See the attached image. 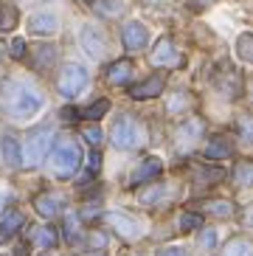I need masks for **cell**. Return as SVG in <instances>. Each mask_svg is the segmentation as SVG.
Wrapping results in <instances>:
<instances>
[{"label": "cell", "instance_id": "cell-39", "mask_svg": "<svg viewBox=\"0 0 253 256\" xmlns=\"http://www.w3.org/2000/svg\"><path fill=\"white\" fill-rule=\"evenodd\" d=\"M211 3H216V0H194V6H211Z\"/></svg>", "mask_w": 253, "mask_h": 256}, {"label": "cell", "instance_id": "cell-23", "mask_svg": "<svg viewBox=\"0 0 253 256\" xmlns=\"http://www.w3.org/2000/svg\"><path fill=\"white\" fill-rule=\"evenodd\" d=\"M107 110H110V102H107V98H98L96 104H90L88 110H82V113H79V116H84V118H88V121H98V118H102V116L107 113Z\"/></svg>", "mask_w": 253, "mask_h": 256}, {"label": "cell", "instance_id": "cell-28", "mask_svg": "<svg viewBox=\"0 0 253 256\" xmlns=\"http://www.w3.org/2000/svg\"><path fill=\"white\" fill-rule=\"evenodd\" d=\"M222 256H250V245L245 240H234L228 248L222 250Z\"/></svg>", "mask_w": 253, "mask_h": 256}, {"label": "cell", "instance_id": "cell-6", "mask_svg": "<svg viewBox=\"0 0 253 256\" xmlns=\"http://www.w3.org/2000/svg\"><path fill=\"white\" fill-rule=\"evenodd\" d=\"M180 62H183V60H180L174 42H172L169 37L158 40L155 51H152V65H155V68H178Z\"/></svg>", "mask_w": 253, "mask_h": 256}, {"label": "cell", "instance_id": "cell-31", "mask_svg": "<svg viewBox=\"0 0 253 256\" xmlns=\"http://www.w3.org/2000/svg\"><path fill=\"white\" fill-rule=\"evenodd\" d=\"M250 172H253L250 164H239L236 166V183L239 186H248V183H250Z\"/></svg>", "mask_w": 253, "mask_h": 256}, {"label": "cell", "instance_id": "cell-2", "mask_svg": "<svg viewBox=\"0 0 253 256\" xmlns=\"http://www.w3.org/2000/svg\"><path fill=\"white\" fill-rule=\"evenodd\" d=\"M8 110H12V116H17V118H28V116H34L40 110V104H42V98H40L37 90H31L28 84H8Z\"/></svg>", "mask_w": 253, "mask_h": 256}, {"label": "cell", "instance_id": "cell-3", "mask_svg": "<svg viewBox=\"0 0 253 256\" xmlns=\"http://www.w3.org/2000/svg\"><path fill=\"white\" fill-rule=\"evenodd\" d=\"M48 150H51V130H48V127L31 130V132H28V141H26V150L20 152V155H22V164L40 166V164H42V158L48 155Z\"/></svg>", "mask_w": 253, "mask_h": 256}, {"label": "cell", "instance_id": "cell-32", "mask_svg": "<svg viewBox=\"0 0 253 256\" xmlns=\"http://www.w3.org/2000/svg\"><path fill=\"white\" fill-rule=\"evenodd\" d=\"M82 136H84V141H90L93 146H98V144H102V138H104L98 127H84V132H82Z\"/></svg>", "mask_w": 253, "mask_h": 256}, {"label": "cell", "instance_id": "cell-4", "mask_svg": "<svg viewBox=\"0 0 253 256\" xmlns=\"http://www.w3.org/2000/svg\"><path fill=\"white\" fill-rule=\"evenodd\" d=\"M144 138H146V132H144V127L132 118V116H124V118L112 127V144H116L118 150H132V146L144 144Z\"/></svg>", "mask_w": 253, "mask_h": 256}, {"label": "cell", "instance_id": "cell-13", "mask_svg": "<svg viewBox=\"0 0 253 256\" xmlns=\"http://www.w3.org/2000/svg\"><path fill=\"white\" fill-rule=\"evenodd\" d=\"M54 62H56V48L54 46H37L34 51H31V65L37 70H51Z\"/></svg>", "mask_w": 253, "mask_h": 256}, {"label": "cell", "instance_id": "cell-17", "mask_svg": "<svg viewBox=\"0 0 253 256\" xmlns=\"http://www.w3.org/2000/svg\"><path fill=\"white\" fill-rule=\"evenodd\" d=\"M31 242H34V245H40V248H54V245H56V242H60V236H56V231H54L51 226H37V228H31Z\"/></svg>", "mask_w": 253, "mask_h": 256}, {"label": "cell", "instance_id": "cell-8", "mask_svg": "<svg viewBox=\"0 0 253 256\" xmlns=\"http://www.w3.org/2000/svg\"><path fill=\"white\" fill-rule=\"evenodd\" d=\"M121 40H124L126 51H141V48H146L149 31H146V26H141V23H126L124 31H121Z\"/></svg>", "mask_w": 253, "mask_h": 256}, {"label": "cell", "instance_id": "cell-10", "mask_svg": "<svg viewBox=\"0 0 253 256\" xmlns=\"http://www.w3.org/2000/svg\"><path fill=\"white\" fill-rule=\"evenodd\" d=\"M60 208H62V200L56 194H51V192H45V194L34 197V211H37L40 217H45V220L56 217V214H60Z\"/></svg>", "mask_w": 253, "mask_h": 256}, {"label": "cell", "instance_id": "cell-22", "mask_svg": "<svg viewBox=\"0 0 253 256\" xmlns=\"http://www.w3.org/2000/svg\"><path fill=\"white\" fill-rule=\"evenodd\" d=\"M206 211H211L216 217H228V214L236 211V206H234L231 200H206Z\"/></svg>", "mask_w": 253, "mask_h": 256}, {"label": "cell", "instance_id": "cell-37", "mask_svg": "<svg viewBox=\"0 0 253 256\" xmlns=\"http://www.w3.org/2000/svg\"><path fill=\"white\" fill-rule=\"evenodd\" d=\"M62 118H65L68 124H70V121L79 118V110H74V107H65V110H62Z\"/></svg>", "mask_w": 253, "mask_h": 256}, {"label": "cell", "instance_id": "cell-38", "mask_svg": "<svg viewBox=\"0 0 253 256\" xmlns=\"http://www.w3.org/2000/svg\"><path fill=\"white\" fill-rule=\"evenodd\" d=\"M158 256H188V254H186L183 248H164Z\"/></svg>", "mask_w": 253, "mask_h": 256}, {"label": "cell", "instance_id": "cell-7", "mask_svg": "<svg viewBox=\"0 0 253 256\" xmlns=\"http://www.w3.org/2000/svg\"><path fill=\"white\" fill-rule=\"evenodd\" d=\"M110 222L112 228L124 236V240H135V236H141L144 234V226L138 222L135 217H130V214H124V211H116V214H110Z\"/></svg>", "mask_w": 253, "mask_h": 256}, {"label": "cell", "instance_id": "cell-12", "mask_svg": "<svg viewBox=\"0 0 253 256\" xmlns=\"http://www.w3.org/2000/svg\"><path fill=\"white\" fill-rule=\"evenodd\" d=\"M56 28H60V20L54 14H34L28 20V31L37 34V37H48V34H54Z\"/></svg>", "mask_w": 253, "mask_h": 256}, {"label": "cell", "instance_id": "cell-1", "mask_svg": "<svg viewBox=\"0 0 253 256\" xmlns=\"http://www.w3.org/2000/svg\"><path fill=\"white\" fill-rule=\"evenodd\" d=\"M79 164H82V150L74 138H60L54 144V152H51V166H54V174L68 180L79 172Z\"/></svg>", "mask_w": 253, "mask_h": 256}, {"label": "cell", "instance_id": "cell-25", "mask_svg": "<svg viewBox=\"0 0 253 256\" xmlns=\"http://www.w3.org/2000/svg\"><path fill=\"white\" fill-rule=\"evenodd\" d=\"M236 51H239V60H242V62H250L253 60V37L248 34V31L236 40Z\"/></svg>", "mask_w": 253, "mask_h": 256}, {"label": "cell", "instance_id": "cell-41", "mask_svg": "<svg viewBox=\"0 0 253 256\" xmlns=\"http://www.w3.org/2000/svg\"><path fill=\"white\" fill-rule=\"evenodd\" d=\"M3 206H6V194H0V208H3Z\"/></svg>", "mask_w": 253, "mask_h": 256}, {"label": "cell", "instance_id": "cell-14", "mask_svg": "<svg viewBox=\"0 0 253 256\" xmlns=\"http://www.w3.org/2000/svg\"><path fill=\"white\" fill-rule=\"evenodd\" d=\"M130 79H132V62L130 60H118L107 68V82L110 84H126Z\"/></svg>", "mask_w": 253, "mask_h": 256}, {"label": "cell", "instance_id": "cell-26", "mask_svg": "<svg viewBox=\"0 0 253 256\" xmlns=\"http://www.w3.org/2000/svg\"><path fill=\"white\" fill-rule=\"evenodd\" d=\"M200 132H202V124H200V121H188V127H183V130L178 132V141L186 146V141H194Z\"/></svg>", "mask_w": 253, "mask_h": 256}, {"label": "cell", "instance_id": "cell-40", "mask_svg": "<svg viewBox=\"0 0 253 256\" xmlns=\"http://www.w3.org/2000/svg\"><path fill=\"white\" fill-rule=\"evenodd\" d=\"M3 56H6V46H0V62H3Z\"/></svg>", "mask_w": 253, "mask_h": 256}, {"label": "cell", "instance_id": "cell-21", "mask_svg": "<svg viewBox=\"0 0 253 256\" xmlns=\"http://www.w3.org/2000/svg\"><path fill=\"white\" fill-rule=\"evenodd\" d=\"M17 26V8L8 3H0V31H12Z\"/></svg>", "mask_w": 253, "mask_h": 256}, {"label": "cell", "instance_id": "cell-27", "mask_svg": "<svg viewBox=\"0 0 253 256\" xmlns=\"http://www.w3.org/2000/svg\"><path fill=\"white\" fill-rule=\"evenodd\" d=\"M180 228H183V231H200V228H202V217H200V214L186 211V214L180 217Z\"/></svg>", "mask_w": 253, "mask_h": 256}, {"label": "cell", "instance_id": "cell-18", "mask_svg": "<svg viewBox=\"0 0 253 256\" xmlns=\"http://www.w3.org/2000/svg\"><path fill=\"white\" fill-rule=\"evenodd\" d=\"M202 155L208 160H222L231 155V141H225V138H211L206 146H202Z\"/></svg>", "mask_w": 253, "mask_h": 256}, {"label": "cell", "instance_id": "cell-9", "mask_svg": "<svg viewBox=\"0 0 253 256\" xmlns=\"http://www.w3.org/2000/svg\"><path fill=\"white\" fill-rule=\"evenodd\" d=\"M164 93V76H149V79H144L141 84H135V88H130V96L132 98H155V96H160Z\"/></svg>", "mask_w": 253, "mask_h": 256}, {"label": "cell", "instance_id": "cell-30", "mask_svg": "<svg viewBox=\"0 0 253 256\" xmlns=\"http://www.w3.org/2000/svg\"><path fill=\"white\" fill-rule=\"evenodd\" d=\"M194 172H197V180L200 183H214V180H220V178H222V172H220V169H202V166H197V169H194Z\"/></svg>", "mask_w": 253, "mask_h": 256}, {"label": "cell", "instance_id": "cell-20", "mask_svg": "<svg viewBox=\"0 0 253 256\" xmlns=\"http://www.w3.org/2000/svg\"><path fill=\"white\" fill-rule=\"evenodd\" d=\"M164 197H166V186L155 183V186H149V188H141L138 203L141 206H158V203H164Z\"/></svg>", "mask_w": 253, "mask_h": 256}, {"label": "cell", "instance_id": "cell-36", "mask_svg": "<svg viewBox=\"0 0 253 256\" xmlns=\"http://www.w3.org/2000/svg\"><path fill=\"white\" fill-rule=\"evenodd\" d=\"M104 245H107V236H104V234H90V248H93V250H102V248H104Z\"/></svg>", "mask_w": 253, "mask_h": 256}, {"label": "cell", "instance_id": "cell-33", "mask_svg": "<svg viewBox=\"0 0 253 256\" xmlns=\"http://www.w3.org/2000/svg\"><path fill=\"white\" fill-rule=\"evenodd\" d=\"M88 169H90V174H98V169H102V155H98V150L90 152V158H88Z\"/></svg>", "mask_w": 253, "mask_h": 256}, {"label": "cell", "instance_id": "cell-42", "mask_svg": "<svg viewBox=\"0 0 253 256\" xmlns=\"http://www.w3.org/2000/svg\"><path fill=\"white\" fill-rule=\"evenodd\" d=\"M90 3H93V0H90Z\"/></svg>", "mask_w": 253, "mask_h": 256}, {"label": "cell", "instance_id": "cell-24", "mask_svg": "<svg viewBox=\"0 0 253 256\" xmlns=\"http://www.w3.org/2000/svg\"><path fill=\"white\" fill-rule=\"evenodd\" d=\"M96 12L104 17H118L121 14V0H93Z\"/></svg>", "mask_w": 253, "mask_h": 256}, {"label": "cell", "instance_id": "cell-35", "mask_svg": "<svg viewBox=\"0 0 253 256\" xmlns=\"http://www.w3.org/2000/svg\"><path fill=\"white\" fill-rule=\"evenodd\" d=\"M214 245H216V231H206V234H202V236H200V248H214Z\"/></svg>", "mask_w": 253, "mask_h": 256}, {"label": "cell", "instance_id": "cell-29", "mask_svg": "<svg viewBox=\"0 0 253 256\" xmlns=\"http://www.w3.org/2000/svg\"><path fill=\"white\" fill-rule=\"evenodd\" d=\"M186 107H188V96L186 93H174V96L169 98L166 110H169V113H180V110H186Z\"/></svg>", "mask_w": 253, "mask_h": 256}, {"label": "cell", "instance_id": "cell-5", "mask_svg": "<svg viewBox=\"0 0 253 256\" xmlns=\"http://www.w3.org/2000/svg\"><path fill=\"white\" fill-rule=\"evenodd\" d=\"M84 84H88V70H84L82 65H74V62L65 65L62 74H60V79H56L60 93H62V96H68V98L79 96V93L84 90Z\"/></svg>", "mask_w": 253, "mask_h": 256}, {"label": "cell", "instance_id": "cell-11", "mask_svg": "<svg viewBox=\"0 0 253 256\" xmlns=\"http://www.w3.org/2000/svg\"><path fill=\"white\" fill-rule=\"evenodd\" d=\"M82 48L93 56V60L104 56V40H102V34H98L93 26H84L82 28Z\"/></svg>", "mask_w": 253, "mask_h": 256}, {"label": "cell", "instance_id": "cell-15", "mask_svg": "<svg viewBox=\"0 0 253 256\" xmlns=\"http://www.w3.org/2000/svg\"><path fill=\"white\" fill-rule=\"evenodd\" d=\"M160 169H164V164H160L158 158L141 160V164H138V169L132 172V183H146V180H152V178H158V174H160Z\"/></svg>", "mask_w": 253, "mask_h": 256}, {"label": "cell", "instance_id": "cell-16", "mask_svg": "<svg viewBox=\"0 0 253 256\" xmlns=\"http://www.w3.org/2000/svg\"><path fill=\"white\" fill-rule=\"evenodd\" d=\"M22 222H26V217H22L20 211H8L6 217L0 220V242L12 240V236L22 228Z\"/></svg>", "mask_w": 253, "mask_h": 256}, {"label": "cell", "instance_id": "cell-34", "mask_svg": "<svg viewBox=\"0 0 253 256\" xmlns=\"http://www.w3.org/2000/svg\"><path fill=\"white\" fill-rule=\"evenodd\" d=\"M12 56H14V60H22V56H26V40H12Z\"/></svg>", "mask_w": 253, "mask_h": 256}, {"label": "cell", "instance_id": "cell-19", "mask_svg": "<svg viewBox=\"0 0 253 256\" xmlns=\"http://www.w3.org/2000/svg\"><path fill=\"white\" fill-rule=\"evenodd\" d=\"M3 158H6V166H12V169H20L22 166L20 144H17L14 136H3Z\"/></svg>", "mask_w": 253, "mask_h": 256}]
</instances>
